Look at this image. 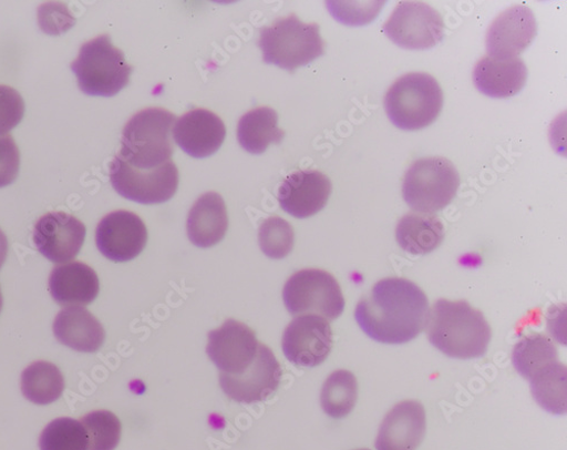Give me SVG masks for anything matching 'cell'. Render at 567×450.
Returning <instances> with one entry per match:
<instances>
[{
	"mask_svg": "<svg viewBox=\"0 0 567 450\" xmlns=\"http://www.w3.org/2000/svg\"><path fill=\"white\" fill-rule=\"evenodd\" d=\"M383 32L401 49L424 51L443 40L445 23L440 12L429 4L402 2L384 24Z\"/></svg>",
	"mask_w": 567,
	"mask_h": 450,
	"instance_id": "10",
	"label": "cell"
},
{
	"mask_svg": "<svg viewBox=\"0 0 567 450\" xmlns=\"http://www.w3.org/2000/svg\"><path fill=\"white\" fill-rule=\"evenodd\" d=\"M87 436V450H114L122 434L118 418L110 411H94L80 421Z\"/></svg>",
	"mask_w": 567,
	"mask_h": 450,
	"instance_id": "31",
	"label": "cell"
},
{
	"mask_svg": "<svg viewBox=\"0 0 567 450\" xmlns=\"http://www.w3.org/2000/svg\"><path fill=\"white\" fill-rule=\"evenodd\" d=\"M2 308H3V296H2V292H0V311H2Z\"/></svg>",
	"mask_w": 567,
	"mask_h": 450,
	"instance_id": "38",
	"label": "cell"
},
{
	"mask_svg": "<svg viewBox=\"0 0 567 450\" xmlns=\"http://www.w3.org/2000/svg\"><path fill=\"white\" fill-rule=\"evenodd\" d=\"M430 309L429 298L417 285L404 278H388L359 301L354 315L372 340L403 345L427 327Z\"/></svg>",
	"mask_w": 567,
	"mask_h": 450,
	"instance_id": "1",
	"label": "cell"
},
{
	"mask_svg": "<svg viewBox=\"0 0 567 450\" xmlns=\"http://www.w3.org/2000/svg\"><path fill=\"white\" fill-rule=\"evenodd\" d=\"M64 388L62 372L50 362H34L23 371L21 377L23 396L37 405L56 401L63 395Z\"/></svg>",
	"mask_w": 567,
	"mask_h": 450,
	"instance_id": "27",
	"label": "cell"
},
{
	"mask_svg": "<svg viewBox=\"0 0 567 450\" xmlns=\"http://www.w3.org/2000/svg\"><path fill=\"white\" fill-rule=\"evenodd\" d=\"M528 69L522 59H482L474 70V83L480 92L492 99L515 96L524 89Z\"/></svg>",
	"mask_w": 567,
	"mask_h": 450,
	"instance_id": "21",
	"label": "cell"
},
{
	"mask_svg": "<svg viewBox=\"0 0 567 450\" xmlns=\"http://www.w3.org/2000/svg\"><path fill=\"white\" fill-rule=\"evenodd\" d=\"M259 245L269 258L281 259L287 257L295 246L292 225L278 216L267 218L260 225Z\"/></svg>",
	"mask_w": 567,
	"mask_h": 450,
	"instance_id": "32",
	"label": "cell"
},
{
	"mask_svg": "<svg viewBox=\"0 0 567 450\" xmlns=\"http://www.w3.org/2000/svg\"><path fill=\"white\" fill-rule=\"evenodd\" d=\"M147 241L146 224L128 211L107 214L96 231L99 249L106 258L117 263L134 259L145 249Z\"/></svg>",
	"mask_w": 567,
	"mask_h": 450,
	"instance_id": "13",
	"label": "cell"
},
{
	"mask_svg": "<svg viewBox=\"0 0 567 450\" xmlns=\"http://www.w3.org/2000/svg\"><path fill=\"white\" fill-rule=\"evenodd\" d=\"M460 175L444 157L421 158L406 171L403 197L415 212L432 214L444 209L456 196Z\"/></svg>",
	"mask_w": 567,
	"mask_h": 450,
	"instance_id": "7",
	"label": "cell"
},
{
	"mask_svg": "<svg viewBox=\"0 0 567 450\" xmlns=\"http://www.w3.org/2000/svg\"><path fill=\"white\" fill-rule=\"evenodd\" d=\"M174 123L175 115L159 108L134 114L123 129L117 155L130 165L142 170H153L168 163L174 152Z\"/></svg>",
	"mask_w": 567,
	"mask_h": 450,
	"instance_id": "3",
	"label": "cell"
},
{
	"mask_svg": "<svg viewBox=\"0 0 567 450\" xmlns=\"http://www.w3.org/2000/svg\"><path fill=\"white\" fill-rule=\"evenodd\" d=\"M284 355L297 367L316 368L322 365L333 348V331L318 315H300L284 331Z\"/></svg>",
	"mask_w": 567,
	"mask_h": 450,
	"instance_id": "11",
	"label": "cell"
},
{
	"mask_svg": "<svg viewBox=\"0 0 567 450\" xmlns=\"http://www.w3.org/2000/svg\"><path fill=\"white\" fill-rule=\"evenodd\" d=\"M358 400V381L353 374L339 370L330 375L324 381L320 402L323 412L333 419L348 417Z\"/></svg>",
	"mask_w": 567,
	"mask_h": 450,
	"instance_id": "28",
	"label": "cell"
},
{
	"mask_svg": "<svg viewBox=\"0 0 567 450\" xmlns=\"http://www.w3.org/2000/svg\"><path fill=\"white\" fill-rule=\"evenodd\" d=\"M566 367L557 362L539 371L530 380L532 393L539 407L555 416L566 413Z\"/></svg>",
	"mask_w": 567,
	"mask_h": 450,
	"instance_id": "29",
	"label": "cell"
},
{
	"mask_svg": "<svg viewBox=\"0 0 567 450\" xmlns=\"http://www.w3.org/2000/svg\"><path fill=\"white\" fill-rule=\"evenodd\" d=\"M85 235V225L80 219L64 212H52L35 223L33 242L47 259L59 264L79 255Z\"/></svg>",
	"mask_w": 567,
	"mask_h": 450,
	"instance_id": "14",
	"label": "cell"
},
{
	"mask_svg": "<svg viewBox=\"0 0 567 450\" xmlns=\"http://www.w3.org/2000/svg\"><path fill=\"white\" fill-rule=\"evenodd\" d=\"M53 330L61 344L81 352L99 351L106 338L102 324L82 306L61 310Z\"/></svg>",
	"mask_w": 567,
	"mask_h": 450,
	"instance_id": "22",
	"label": "cell"
},
{
	"mask_svg": "<svg viewBox=\"0 0 567 450\" xmlns=\"http://www.w3.org/2000/svg\"><path fill=\"white\" fill-rule=\"evenodd\" d=\"M9 252V242L7 235L0 229V268L4 265Z\"/></svg>",
	"mask_w": 567,
	"mask_h": 450,
	"instance_id": "37",
	"label": "cell"
},
{
	"mask_svg": "<svg viewBox=\"0 0 567 450\" xmlns=\"http://www.w3.org/2000/svg\"><path fill=\"white\" fill-rule=\"evenodd\" d=\"M114 190L124 198L145 205L169 201L178 187V170L173 161L153 170L136 168L118 155L110 165Z\"/></svg>",
	"mask_w": 567,
	"mask_h": 450,
	"instance_id": "9",
	"label": "cell"
},
{
	"mask_svg": "<svg viewBox=\"0 0 567 450\" xmlns=\"http://www.w3.org/2000/svg\"><path fill=\"white\" fill-rule=\"evenodd\" d=\"M358 450H370V449H358Z\"/></svg>",
	"mask_w": 567,
	"mask_h": 450,
	"instance_id": "39",
	"label": "cell"
},
{
	"mask_svg": "<svg viewBox=\"0 0 567 450\" xmlns=\"http://www.w3.org/2000/svg\"><path fill=\"white\" fill-rule=\"evenodd\" d=\"M512 362L517 374L530 381L539 371L559 362L558 351L547 336L530 335L515 345Z\"/></svg>",
	"mask_w": 567,
	"mask_h": 450,
	"instance_id": "26",
	"label": "cell"
},
{
	"mask_svg": "<svg viewBox=\"0 0 567 450\" xmlns=\"http://www.w3.org/2000/svg\"><path fill=\"white\" fill-rule=\"evenodd\" d=\"M71 70L82 93L112 98L128 84L133 68L124 53L114 48L111 35L103 34L82 44Z\"/></svg>",
	"mask_w": 567,
	"mask_h": 450,
	"instance_id": "6",
	"label": "cell"
},
{
	"mask_svg": "<svg viewBox=\"0 0 567 450\" xmlns=\"http://www.w3.org/2000/svg\"><path fill=\"white\" fill-rule=\"evenodd\" d=\"M284 137L286 132L278 127V115L272 109H255L239 121V143L251 154L265 153L270 144H280Z\"/></svg>",
	"mask_w": 567,
	"mask_h": 450,
	"instance_id": "25",
	"label": "cell"
},
{
	"mask_svg": "<svg viewBox=\"0 0 567 450\" xmlns=\"http://www.w3.org/2000/svg\"><path fill=\"white\" fill-rule=\"evenodd\" d=\"M101 285L94 269L82 262L56 266L50 277V292L61 306H85L97 298Z\"/></svg>",
	"mask_w": 567,
	"mask_h": 450,
	"instance_id": "20",
	"label": "cell"
},
{
	"mask_svg": "<svg viewBox=\"0 0 567 450\" xmlns=\"http://www.w3.org/2000/svg\"><path fill=\"white\" fill-rule=\"evenodd\" d=\"M284 304L293 317L318 315L328 323L341 317L346 299L338 280L318 268L295 274L282 290Z\"/></svg>",
	"mask_w": 567,
	"mask_h": 450,
	"instance_id": "8",
	"label": "cell"
},
{
	"mask_svg": "<svg viewBox=\"0 0 567 450\" xmlns=\"http://www.w3.org/2000/svg\"><path fill=\"white\" fill-rule=\"evenodd\" d=\"M20 151L11 134L0 136V188L13 184L20 171Z\"/></svg>",
	"mask_w": 567,
	"mask_h": 450,
	"instance_id": "36",
	"label": "cell"
},
{
	"mask_svg": "<svg viewBox=\"0 0 567 450\" xmlns=\"http://www.w3.org/2000/svg\"><path fill=\"white\" fill-rule=\"evenodd\" d=\"M281 369L274 352L259 344L255 362L243 375L219 374L223 391L233 400L254 403L267 400L278 388Z\"/></svg>",
	"mask_w": 567,
	"mask_h": 450,
	"instance_id": "16",
	"label": "cell"
},
{
	"mask_svg": "<svg viewBox=\"0 0 567 450\" xmlns=\"http://www.w3.org/2000/svg\"><path fill=\"white\" fill-rule=\"evenodd\" d=\"M258 44L265 63L291 72L324 53L319 25L305 23L296 14L277 19L261 28Z\"/></svg>",
	"mask_w": 567,
	"mask_h": 450,
	"instance_id": "4",
	"label": "cell"
},
{
	"mask_svg": "<svg viewBox=\"0 0 567 450\" xmlns=\"http://www.w3.org/2000/svg\"><path fill=\"white\" fill-rule=\"evenodd\" d=\"M385 2H328L333 17L343 24L363 25L374 20Z\"/></svg>",
	"mask_w": 567,
	"mask_h": 450,
	"instance_id": "33",
	"label": "cell"
},
{
	"mask_svg": "<svg viewBox=\"0 0 567 450\" xmlns=\"http://www.w3.org/2000/svg\"><path fill=\"white\" fill-rule=\"evenodd\" d=\"M38 22L44 33L58 35L75 24V19L65 4L45 3L38 10Z\"/></svg>",
	"mask_w": 567,
	"mask_h": 450,
	"instance_id": "35",
	"label": "cell"
},
{
	"mask_svg": "<svg viewBox=\"0 0 567 450\" xmlns=\"http://www.w3.org/2000/svg\"><path fill=\"white\" fill-rule=\"evenodd\" d=\"M332 194V183L319 171H298L280 185V207L297 218H307L320 212Z\"/></svg>",
	"mask_w": 567,
	"mask_h": 450,
	"instance_id": "17",
	"label": "cell"
},
{
	"mask_svg": "<svg viewBox=\"0 0 567 450\" xmlns=\"http://www.w3.org/2000/svg\"><path fill=\"white\" fill-rule=\"evenodd\" d=\"M174 140L182 151L195 158L215 154L226 137V127L215 113L197 109L181 116L173 130Z\"/></svg>",
	"mask_w": 567,
	"mask_h": 450,
	"instance_id": "18",
	"label": "cell"
},
{
	"mask_svg": "<svg viewBox=\"0 0 567 450\" xmlns=\"http://www.w3.org/2000/svg\"><path fill=\"white\" fill-rule=\"evenodd\" d=\"M259 344L248 326L227 320L219 329L209 333L207 354L220 374L239 376L255 362Z\"/></svg>",
	"mask_w": 567,
	"mask_h": 450,
	"instance_id": "12",
	"label": "cell"
},
{
	"mask_svg": "<svg viewBox=\"0 0 567 450\" xmlns=\"http://www.w3.org/2000/svg\"><path fill=\"white\" fill-rule=\"evenodd\" d=\"M444 238V225L432 214L410 213L398 224L396 241L403 250L412 255H427L436 250Z\"/></svg>",
	"mask_w": 567,
	"mask_h": 450,
	"instance_id": "24",
	"label": "cell"
},
{
	"mask_svg": "<svg viewBox=\"0 0 567 450\" xmlns=\"http://www.w3.org/2000/svg\"><path fill=\"white\" fill-rule=\"evenodd\" d=\"M444 94L439 81L427 73H409L398 79L385 98L389 119L399 129L420 130L440 116Z\"/></svg>",
	"mask_w": 567,
	"mask_h": 450,
	"instance_id": "5",
	"label": "cell"
},
{
	"mask_svg": "<svg viewBox=\"0 0 567 450\" xmlns=\"http://www.w3.org/2000/svg\"><path fill=\"white\" fill-rule=\"evenodd\" d=\"M425 328L431 344L452 358L483 357L492 340L484 314L464 300H437L430 309Z\"/></svg>",
	"mask_w": 567,
	"mask_h": 450,
	"instance_id": "2",
	"label": "cell"
},
{
	"mask_svg": "<svg viewBox=\"0 0 567 450\" xmlns=\"http://www.w3.org/2000/svg\"><path fill=\"white\" fill-rule=\"evenodd\" d=\"M25 112V104L14 88L0 85V136H7L19 125Z\"/></svg>",
	"mask_w": 567,
	"mask_h": 450,
	"instance_id": "34",
	"label": "cell"
},
{
	"mask_svg": "<svg viewBox=\"0 0 567 450\" xmlns=\"http://www.w3.org/2000/svg\"><path fill=\"white\" fill-rule=\"evenodd\" d=\"M427 430L422 403L402 401L385 417L375 439L377 450H416Z\"/></svg>",
	"mask_w": 567,
	"mask_h": 450,
	"instance_id": "19",
	"label": "cell"
},
{
	"mask_svg": "<svg viewBox=\"0 0 567 450\" xmlns=\"http://www.w3.org/2000/svg\"><path fill=\"white\" fill-rule=\"evenodd\" d=\"M537 35L534 12L524 6H514L499 14L491 24L486 47L488 57L499 60L516 59Z\"/></svg>",
	"mask_w": 567,
	"mask_h": 450,
	"instance_id": "15",
	"label": "cell"
},
{
	"mask_svg": "<svg viewBox=\"0 0 567 450\" xmlns=\"http://www.w3.org/2000/svg\"><path fill=\"white\" fill-rule=\"evenodd\" d=\"M228 229V216L223 197L207 193L195 203L187 216L188 239L200 248H209L221 242Z\"/></svg>",
	"mask_w": 567,
	"mask_h": 450,
	"instance_id": "23",
	"label": "cell"
},
{
	"mask_svg": "<svg viewBox=\"0 0 567 450\" xmlns=\"http://www.w3.org/2000/svg\"><path fill=\"white\" fill-rule=\"evenodd\" d=\"M39 447L40 450H87V436L80 421L61 418L43 429Z\"/></svg>",
	"mask_w": 567,
	"mask_h": 450,
	"instance_id": "30",
	"label": "cell"
}]
</instances>
